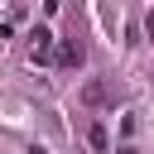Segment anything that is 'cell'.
Listing matches in <instances>:
<instances>
[{
  "mask_svg": "<svg viewBox=\"0 0 154 154\" xmlns=\"http://www.w3.org/2000/svg\"><path fill=\"white\" fill-rule=\"evenodd\" d=\"M48 58H53V34L48 29L29 34V63H48Z\"/></svg>",
  "mask_w": 154,
  "mask_h": 154,
  "instance_id": "6da1fadb",
  "label": "cell"
},
{
  "mask_svg": "<svg viewBox=\"0 0 154 154\" xmlns=\"http://www.w3.org/2000/svg\"><path fill=\"white\" fill-rule=\"evenodd\" d=\"M106 101H111L106 82H87V87H82V106H106Z\"/></svg>",
  "mask_w": 154,
  "mask_h": 154,
  "instance_id": "7a4b0ae2",
  "label": "cell"
},
{
  "mask_svg": "<svg viewBox=\"0 0 154 154\" xmlns=\"http://www.w3.org/2000/svg\"><path fill=\"white\" fill-rule=\"evenodd\" d=\"M63 63H67V67H82V63H87V48H82L77 38H67V43H63Z\"/></svg>",
  "mask_w": 154,
  "mask_h": 154,
  "instance_id": "3957f363",
  "label": "cell"
},
{
  "mask_svg": "<svg viewBox=\"0 0 154 154\" xmlns=\"http://www.w3.org/2000/svg\"><path fill=\"white\" fill-rule=\"evenodd\" d=\"M87 140H91L96 149H106V130H101V125H91V130H87Z\"/></svg>",
  "mask_w": 154,
  "mask_h": 154,
  "instance_id": "277c9868",
  "label": "cell"
},
{
  "mask_svg": "<svg viewBox=\"0 0 154 154\" xmlns=\"http://www.w3.org/2000/svg\"><path fill=\"white\" fill-rule=\"evenodd\" d=\"M144 29H149V38H154V10H149V19H144Z\"/></svg>",
  "mask_w": 154,
  "mask_h": 154,
  "instance_id": "5b68a950",
  "label": "cell"
}]
</instances>
